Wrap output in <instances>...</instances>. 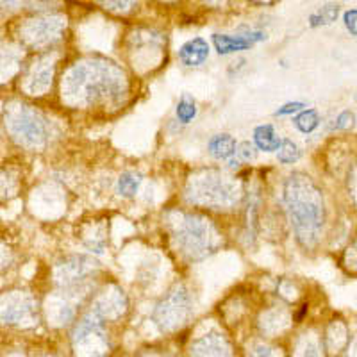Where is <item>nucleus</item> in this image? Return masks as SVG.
Wrapping results in <instances>:
<instances>
[{
    "instance_id": "3",
    "label": "nucleus",
    "mask_w": 357,
    "mask_h": 357,
    "mask_svg": "<svg viewBox=\"0 0 357 357\" xmlns=\"http://www.w3.org/2000/svg\"><path fill=\"white\" fill-rule=\"evenodd\" d=\"M181 243L184 245L188 252H191L193 256H200L199 252L206 254V248L209 245V238H207V229L204 227L199 220H188L186 227L183 229L181 236H178Z\"/></svg>"
},
{
    "instance_id": "17",
    "label": "nucleus",
    "mask_w": 357,
    "mask_h": 357,
    "mask_svg": "<svg viewBox=\"0 0 357 357\" xmlns=\"http://www.w3.org/2000/svg\"><path fill=\"white\" fill-rule=\"evenodd\" d=\"M254 149H252L250 146V143H243V145H241V151H238L240 152V155H241V159H245V161H250L252 158H254Z\"/></svg>"
},
{
    "instance_id": "5",
    "label": "nucleus",
    "mask_w": 357,
    "mask_h": 357,
    "mask_svg": "<svg viewBox=\"0 0 357 357\" xmlns=\"http://www.w3.org/2000/svg\"><path fill=\"white\" fill-rule=\"evenodd\" d=\"M13 132L27 143H40L45 138V126L36 116L24 113L13 122Z\"/></svg>"
},
{
    "instance_id": "19",
    "label": "nucleus",
    "mask_w": 357,
    "mask_h": 357,
    "mask_svg": "<svg viewBox=\"0 0 357 357\" xmlns=\"http://www.w3.org/2000/svg\"><path fill=\"white\" fill-rule=\"evenodd\" d=\"M356 100H357V95H356Z\"/></svg>"
},
{
    "instance_id": "15",
    "label": "nucleus",
    "mask_w": 357,
    "mask_h": 357,
    "mask_svg": "<svg viewBox=\"0 0 357 357\" xmlns=\"http://www.w3.org/2000/svg\"><path fill=\"white\" fill-rule=\"evenodd\" d=\"M304 107L305 106L302 102H288V104H284V106L279 107V109L275 111V116H286V114L298 113V111H302Z\"/></svg>"
},
{
    "instance_id": "8",
    "label": "nucleus",
    "mask_w": 357,
    "mask_h": 357,
    "mask_svg": "<svg viewBox=\"0 0 357 357\" xmlns=\"http://www.w3.org/2000/svg\"><path fill=\"white\" fill-rule=\"evenodd\" d=\"M254 142H256L259 151L273 152V151H279L280 142H282V139L277 136L272 126H259L256 127V130H254Z\"/></svg>"
},
{
    "instance_id": "7",
    "label": "nucleus",
    "mask_w": 357,
    "mask_h": 357,
    "mask_svg": "<svg viewBox=\"0 0 357 357\" xmlns=\"http://www.w3.org/2000/svg\"><path fill=\"white\" fill-rule=\"evenodd\" d=\"M209 154L216 159H229L236 154V139L231 134H216L209 142Z\"/></svg>"
},
{
    "instance_id": "6",
    "label": "nucleus",
    "mask_w": 357,
    "mask_h": 357,
    "mask_svg": "<svg viewBox=\"0 0 357 357\" xmlns=\"http://www.w3.org/2000/svg\"><path fill=\"white\" fill-rule=\"evenodd\" d=\"M209 56V45L202 38H193L188 43H184L178 50V57L186 66H199Z\"/></svg>"
},
{
    "instance_id": "14",
    "label": "nucleus",
    "mask_w": 357,
    "mask_h": 357,
    "mask_svg": "<svg viewBox=\"0 0 357 357\" xmlns=\"http://www.w3.org/2000/svg\"><path fill=\"white\" fill-rule=\"evenodd\" d=\"M354 122H356V116H354V113H350V111H343V113L336 118V123H334L331 129H336V130L350 129V127H354Z\"/></svg>"
},
{
    "instance_id": "13",
    "label": "nucleus",
    "mask_w": 357,
    "mask_h": 357,
    "mask_svg": "<svg viewBox=\"0 0 357 357\" xmlns=\"http://www.w3.org/2000/svg\"><path fill=\"white\" fill-rule=\"evenodd\" d=\"M177 118L181 120L183 123H190L193 118L197 116V107H195V102L188 100V98H183V100L177 104Z\"/></svg>"
},
{
    "instance_id": "1",
    "label": "nucleus",
    "mask_w": 357,
    "mask_h": 357,
    "mask_svg": "<svg viewBox=\"0 0 357 357\" xmlns=\"http://www.w3.org/2000/svg\"><path fill=\"white\" fill-rule=\"evenodd\" d=\"M286 200H288L289 215H291L295 229L301 238H305V234L311 236L314 229L320 227V206L305 202L304 197L298 195L291 178H289L288 186H286Z\"/></svg>"
},
{
    "instance_id": "12",
    "label": "nucleus",
    "mask_w": 357,
    "mask_h": 357,
    "mask_svg": "<svg viewBox=\"0 0 357 357\" xmlns=\"http://www.w3.org/2000/svg\"><path fill=\"white\" fill-rule=\"evenodd\" d=\"M337 13H340V8H337V6H325L320 11L309 17V24H311V27H318V25L324 24H333L337 18Z\"/></svg>"
},
{
    "instance_id": "2",
    "label": "nucleus",
    "mask_w": 357,
    "mask_h": 357,
    "mask_svg": "<svg viewBox=\"0 0 357 357\" xmlns=\"http://www.w3.org/2000/svg\"><path fill=\"white\" fill-rule=\"evenodd\" d=\"M188 311V296L186 293L181 289V291H175L174 295L168 296V301L165 304L159 305L158 309V320H161L159 324H162L165 327H170V325L181 324L183 317Z\"/></svg>"
},
{
    "instance_id": "10",
    "label": "nucleus",
    "mask_w": 357,
    "mask_h": 357,
    "mask_svg": "<svg viewBox=\"0 0 357 357\" xmlns=\"http://www.w3.org/2000/svg\"><path fill=\"white\" fill-rule=\"evenodd\" d=\"M139 183H142V178H139V175H134V174H123L122 177L118 178V193L123 197H127V199H130V197L136 195V191H138L139 188Z\"/></svg>"
},
{
    "instance_id": "9",
    "label": "nucleus",
    "mask_w": 357,
    "mask_h": 357,
    "mask_svg": "<svg viewBox=\"0 0 357 357\" xmlns=\"http://www.w3.org/2000/svg\"><path fill=\"white\" fill-rule=\"evenodd\" d=\"M293 122H295V127L301 130V132L309 134L317 129L318 123H320V118H318L317 111L307 109V111H302V113L293 120Z\"/></svg>"
},
{
    "instance_id": "11",
    "label": "nucleus",
    "mask_w": 357,
    "mask_h": 357,
    "mask_svg": "<svg viewBox=\"0 0 357 357\" xmlns=\"http://www.w3.org/2000/svg\"><path fill=\"white\" fill-rule=\"evenodd\" d=\"M277 158H279L280 162H284V165H291V162L301 159V151H298V146L291 139H282L279 151H277Z\"/></svg>"
},
{
    "instance_id": "4",
    "label": "nucleus",
    "mask_w": 357,
    "mask_h": 357,
    "mask_svg": "<svg viewBox=\"0 0 357 357\" xmlns=\"http://www.w3.org/2000/svg\"><path fill=\"white\" fill-rule=\"evenodd\" d=\"M266 38L264 33H247L240 34V36H227V34H215L213 36V43H215L218 54H232L240 52V50L248 49L252 43L261 41Z\"/></svg>"
},
{
    "instance_id": "16",
    "label": "nucleus",
    "mask_w": 357,
    "mask_h": 357,
    "mask_svg": "<svg viewBox=\"0 0 357 357\" xmlns=\"http://www.w3.org/2000/svg\"><path fill=\"white\" fill-rule=\"evenodd\" d=\"M343 22H345V27L349 29V33L357 36V9L347 11L345 17H343Z\"/></svg>"
},
{
    "instance_id": "18",
    "label": "nucleus",
    "mask_w": 357,
    "mask_h": 357,
    "mask_svg": "<svg viewBox=\"0 0 357 357\" xmlns=\"http://www.w3.org/2000/svg\"><path fill=\"white\" fill-rule=\"evenodd\" d=\"M304 357H318V354H317V350L312 349V347H309V349H305Z\"/></svg>"
}]
</instances>
